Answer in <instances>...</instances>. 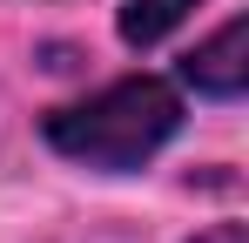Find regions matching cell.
<instances>
[{
  "instance_id": "obj_3",
  "label": "cell",
  "mask_w": 249,
  "mask_h": 243,
  "mask_svg": "<svg viewBox=\"0 0 249 243\" xmlns=\"http://www.w3.org/2000/svg\"><path fill=\"white\" fill-rule=\"evenodd\" d=\"M189 7L196 0H128L122 7V40L128 47H155V40H168L189 20Z\"/></svg>"
},
{
  "instance_id": "obj_4",
  "label": "cell",
  "mask_w": 249,
  "mask_h": 243,
  "mask_svg": "<svg viewBox=\"0 0 249 243\" xmlns=\"http://www.w3.org/2000/svg\"><path fill=\"white\" fill-rule=\"evenodd\" d=\"M189 243H249V230L243 223H209V230H196Z\"/></svg>"
},
{
  "instance_id": "obj_1",
  "label": "cell",
  "mask_w": 249,
  "mask_h": 243,
  "mask_svg": "<svg viewBox=\"0 0 249 243\" xmlns=\"http://www.w3.org/2000/svg\"><path fill=\"white\" fill-rule=\"evenodd\" d=\"M175 128H182V95H175L162 75L108 81L101 95L68 101V108H54V115L41 122V135H47L54 156L88 162V169H101V176L142 169Z\"/></svg>"
},
{
  "instance_id": "obj_2",
  "label": "cell",
  "mask_w": 249,
  "mask_h": 243,
  "mask_svg": "<svg viewBox=\"0 0 249 243\" xmlns=\"http://www.w3.org/2000/svg\"><path fill=\"white\" fill-rule=\"evenodd\" d=\"M182 81L196 88V95H215V101H236L249 88V20H222L215 34L182 61Z\"/></svg>"
}]
</instances>
